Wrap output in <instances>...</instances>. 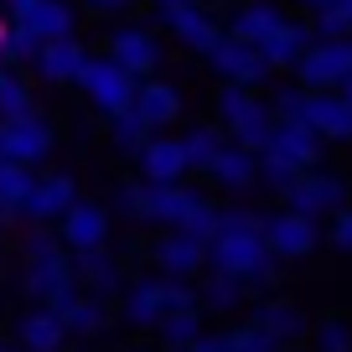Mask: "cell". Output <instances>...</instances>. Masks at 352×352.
I'll list each match as a JSON object with an SVG mask.
<instances>
[{
	"label": "cell",
	"instance_id": "cell-48",
	"mask_svg": "<svg viewBox=\"0 0 352 352\" xmlns=\"http://www.w3.org/2000/svg\"><path fill=\"white\" fill-rule=\"evenodd\" d=\"M300 6H306V11H321V6H337V0H300Z\"/></svg>",
	"mask_w": 352,
	"mask_h": 352
},
{
	"label": "cell",
	"instance_id": "cell-32",
	"mask_svg": "<svg viewBox=\"0 0 352 352\" xmlns=\"http://www.w3.org/2000/svg\"><path fill=\"white\" fill-rule=\"evenodd\" d=\"M16 114H32V83L16 67H0V120H16Z\"/></svg>",
	"mask_w": 352,
	"mask_h": 352
},
{
	"label": "cell",
	"instance_id": "cell-47",
	"mask_svg": "<svg viewBox=\"0 0 352 352\" xmlns=\"http://www.w3.org/2000/svg\"><path fill=\"white\" fill-rule=\"evenodd\" d=\"M6 36H11V26L0 21V67H6Z\"/></svg>",
	"mask_w": 352,
	"mask_h": 352
},
{
	"label": "cell",
	"instance_id": "cell-39",
	"mask_svg": "<svg viewBox=\"0 0 352 352\" xmlns=\"http://www.w3.org/2000/svg\"><path fill=\"white\" fill-rule=\"evenodd\" d=\"M296 166H290V161H280V155H259V182H264V187H270V192H280V197H285V187H290V182H296Z\"/></svg>",
	"mask_w": 352,
	"mask_h": 352
},
{
	"label": "cell",
	"instance_id": "cell-26",
	"mask_svg": "<svg viewBox=\"0 0 352 352\" xmlns=\"http://www.w3.org/2000/svg\"><path fill=\"white\" fill-rule=\"evenodd\" d=\"M202 202V192H192L187 182H166V187H151V223H166V228H182L187 212Z\"/></svg>",
	"mask_w": 352,
	"mask_h": 352
},
{
	"label": "cell",
	"instance_id": "cell-1",
	"mask_svg": "<svg viewBox=\"0 0 352 352\" xmlns=\"http://www.w3.org/2000/svg\"><path fill=\"white\" fill-rule=\"evenodd\" d=\"M208 264L223 270V275H239L243 285H259L275 270V254L264 243V218L249 208H223L218 233L208 243Z\"/></svg>",
	"mask_w": 352,
	"mask_h": 352
},
{
	"label": "cell",
	"instance_id": "cell-46",
	"mask_svg": "<svg viewBox=\"0 0 352 352\" xmlns=\"http://www.w3.org/2000/svg\"><path fill=\"white\" fill-rule=\"evenodd\" d=\"M6 6H11V21H21V16L36 6V0H6Z\"/></svg>",
	"mask_w": 352,
	"mask_h": 352
},
{
	"label": "cell",
	"instance_id": "cell-36",
	"mask_svg": "<svg viewBox=\"0 0 352 352\" xmlns=\"http://www.w3.org/2000/svg\"><path fill=\"white\" fill-rule=\"evenodd\" d=\"M36 52H42V36H36L32 26L11 21V36H6V63H36Z\"/></svg>",
	"mask_w": 352,
	"mask_h": 352
},
{
	"label": "cell",
	"instance_id": "cell-25",
	"mask_svg": "<svg viewBox=\"0 0 352 352\" xmlns=\"http://www.w3.org/2000/svg\"><path fill=\"white\" fill-rule=\"evenodd\" d=\"M73 275H78V290H88V296H109V290H120V280H124L109 249L73 254Z\"/></svg>",
	"mask_w": 352,
	"mask_h": 352
},
{
	"label": "cell",
	"instance_id": "cell-45",
	"mask_svg": "<svg viewBox=\"0 0 352 352\" xmlns=\"http://www.w3.org/2000/svg\"><path fill=\"white\" fill-rule=\"evenodd\" d=\"M182 6H197V0H155V11H161V16H171V11H182Z\"/></svg>",
	"mask_w": 352,
	"mask_h": 352
},
{
	"label": "cell",
	"instance_id": "cell-23",
	"mask_svg": "<svg viewBox=\"0 0 352 352\" xmlns=\"http://www.w3.org/2000/svg\"><path fill=\"white\" fill-rule=\"evenodd\" d=\"M16 342H21L26 352H63L67 327H63V316H57V311L36 306V311H26V316H21V327H16Z\"/></svg>",
	"mask_w": 352,
	"mask_h": 352
},
{
	"label": "cell",
	"instance_id": "cell-30",
	"mask_svg": "<svg viewBox=\"0 0 352 352\" xmlns=\"http://www.w3.org/2000/svg\"><path fill=\"white\" fill-rule=\"evenodd\" d=\"M32 187H36L32 166H21V161H6V155H0V208L21 212V208H26V197H32Z\"/></svg>",
	"mask_w": 352,
	"mask_h": 352
},
{
	"label": "cell",
	"instance_id": "cell-33",
	"mask_svg": "<svg viewBox=\"0 0 352 352\" xmlns=\"http://www.w3.org/2000/svg\"><path fill=\"white\" fill-rule=\"evenodd\" d=\"M182 145H187V161H192V171H212V161H218V151L228 140H223L212 124H197L192 135H182Z\"/></svg>",
	"mask_w": 352,
	"mask_h": 352
},
{
	"label": "cell",
	"instance_id": "cell-51",
	"mask_svg": "<svg viewBox=\"0 0 352 352\" xmlns=\"http://www.w3.org/2000/svg\"><path fill=\"white\" fill-rule=\"evenodd\" d=\"M337 6H342V11H347V26H352V0H337Z\"/></svg>",
	"mask_w": 352,
	"mask_h": 352
},
{
	"label": "cell",
	"instance_id": "cell-12",
	"mask_svg": "<svg viewBox=\"0 0 352 352\" xmlns=\"http://www.w3.org/2000/svg\"><path fill=\"white\" fill-rule=\"evenodd\" d=\"M109 57L130 78H155V67H161V42H155L145 26H124V32L109 36Z\"/></svg>",
	"mask_w": 352,
	"mask_h": 352
},
{
	"label": "cell",
	"instance_id": "cell-31",
	"mask_svg": "<svg viewBox=\"0 0 352 352\" xmlns=\"http://www.w3.org/2000/svg\"><path fill=\"white\" fill-rule=\"evenodd\" d=\"M243 296H249V290H243V280H239V275H223V270H212V280L202 285L197 306H208V311H233Z\"/></svg>",
	"mask_w": 352,
	"mask_h": 352
},
{
	"label": "cell",
	"instance_id": "cell-3",
	"mask_svg": "<svg viewBox=\"0 0 352 352\" xmlns=\"http://www.w3.org/2000/svg\"><path fill=\"white\" fill-rule=\"evenodd\" d=\"M176 306H197L187 280H176V275H145L124 290V316L135 327H161V316H171Z\"/></svg>",
	"mask_w": 352,
	"mask_h": 352
},
{
	"label": "cell",
	"instance_id": "cell-37",
	"mask_svg": "<svg viewBox=\"0 0 352 352\" xmlns=\"http://www.w3.org/2000/svg\"><path fill=\"white\" fill-rule=\"evenodd\" d=\"M311 16H316V21H311L316 42H342V36H352L347 11H342V6H321V11H311Z\"/></svg>",
	"mask_w": 352,
	"mask_h": 352
},
{
	"label": "cell",
	"instance_id": "cell-19",
	"mask_svg": "<svg viewBox=\"0 0 352 352\" xmlns=\"http://www.w3.org/2000/svg\"><path fill=\"white\" fill-rule=\"evenodd\" d=\"M280 26H285L280 6H270V0H249V6H239V11H233L228 36H239V42H249V47H264Z\"/></svg>",
	"mask_w": 352,
	"mask_h": 352
},
{
	"label": "cell",
	"instance_id": "cell-50",
	"mask_svg": "<svg viewBox=\"0 0 352 352\" xmlns=\"http://www.w3.org/2000/svg\"><path fill=\"white\" fill-rule=\"evenodd\" d=\"M0 352H26V347H21V342H0Z\"/></svg>",
	"mask_w": 352,
	"mask_h": 352
},
{
	"label": "cell",
	"instance_id": "cell-5",
	"mask_svg": "<svg viewBox=\"0 0 352 352\" xmlns=\"http://www.w3.org/2000/svg\"><path fill=\"white\" fill-rule=\"evenodd\" d=\"M78 290V275H73V259L57 249H42V254H26V296L42 300V306H63L67 296Z\"/></svg>",
	"mask_w": 352,
	"mask_h": 352
},
{
	"label": "cell",
	"instance_id": "cell-38",
	"mask_svg": "<svg viewBox=\"0 0 352 352\" xmlns=\"http://www.w3.org/2000/svg\"><path fill=\"white\" fill-rule=\"evenodd\" d=\"M311 352H352V321H342V316L321 321L316 327V347Z\"/></svg>",
	"mask_w": 352,
	"mask_h": 352
},
{
	"label": "cell",
	"instance_id": "cell-6",
	"mask_svg": "<svg viewBox=\"0 0 352 352\" xmlns=\"http://www.w3.org/2000/svg\"><path fill=\"white\" fill-rule=\"evenodd\" d=\"M285 208L290 212H306V218H321V212H337L347 208V176L337 171H300L296 182L285 187Z\"/></svg>",
	"mask_w": 352,
	"mask_h": 352
},
{
	"label": "cell",
	"instance_id": "cell-34",
	"mask_svg": "<svg viewBox=\"0 0 352 352\" xmlns=\"http://www.w3.org/2000/svg\"><path fill=\"white\" fill-rule=\"evenodd\" d=\"M223 342H228L233 352H285V342L270 337L259 321H239V327H228V331H223Z\"/></svg>",
	"mask_w": 352,
	"mask_h": 352
},
{
	"label": "cell",
	"instance_id": "cell-44",
	"mask_svg": "<svg viewBox=\"0 0 352 352\" xmlns=\"http://www.w3.org/2000/svg\"><path fill=\"white\" fill-rule=\"evenodd\" d=\"M130 0H88V11H124Z\"/></svg>",
	"mask_w": 352,
	"mask_h": 352
},
{
	"label": "cell",
	"instance_id": "cell-14",
	"mask_svg": "<svg viewBox=\"0 0 352 352\" xmlns=\"http://www.w3.org/2000/svg\"><path fill=\"white\" fill-rule=\"evenodd\" d=\"M155 264H161V275H176V280L197 275L202 264H208V239H197V233H187V228H171L155 243Z\"/></svg>",
	"mask_w": 352,
	"mask_h": 352
},
{
	"label": "cell",
	"instance_id": "cell-52",
	"mask_svg": "<svg viewBox=\"0 0 352 352\" xmlns=\"http://www.w3.org/2000/svg\"><path fill=\"white\" fill-rule=\"evenodd\" d=\"M11 218H16V212H11V208H0V223H11Z\"/></svg>",
	"mask_w": 352,
	"mask_h": 352
},
{
	"label": "cell",
	"instance_id": "cell-35",
	"mask_svg": "<svg viewBox=\"0 0 352 352\" xmlns=\"http://www.w3.org/2000/svg\"><path fill=\"white\" fill-rule=\"evenodd\" d=\"M151 135H155V130H151V124H145V120H140V114H135V109L114 114V145H120L124 155H140Z\"/></svg>",
	"mask_w": 352,
	"mask_h": 352
},
{
	"label": "cell",
	"instance_id": "cell-11",
	"mask_svg": "<svg viewBox=\"0 0 352 352\" xmlns=\"http://www.w3.org/2000/svg\"><path fill=\"white\" fill-rule=\"evenodd\" d=\"M140 161V176L151 182V187H166V182H187L192 161H187V145L176 140V135H151L145 140V151L135 155Z\"/></svg>",
	"mask_w": 352,
	"mask_h": 352
},
{
	"label": "cell",
	"instance_id": "cell-27",
	"mask_svg": "<svg viewBox=\"0 0 352 352\" xmlns=\"http://www.w3.org/2000/svg\"><path fill=\"white\" fill-rule=\"evenodd\" d=\"M21 26H32L42 42H63V36H73V6L67 0H36L32 11L21 16Z\"/></svg>",
	"mask_w": 352,
	"mask_h": 352
},
{
	"label": "cell",
	"instance_id": "cell-49",
	"mask_svg": "<svg viewBox=\"0 0 352 352\" xmlns=\"http://www.w3.org/2000/svg\"><path fill=\"white\" fill-rule=\"evenodd\" d=\"M337 94H342V99L352 104V78H342V88H337Z\"/></svg>",
	"mask_w": 352,
	"mask_h": 352
},
{
	"label": "cell",
	"instance_id": "cell-7",
	"mask_svg": "<svg viewBox=\"0 0 352 352\" xmlns=\"http://www.w3.org/2000/svg\"><path fill=\"white\" fill-rule=\"evenodd\" d=\"M47 151H52V124H47L36 109L16 114V120H0V155H6V161L36 166Z\"/></svg>",
	"mask_w": 352,
	"mask_h": 352
},
{
	"label": "cell",
	"instance_id": "cell-13",
	"mask_svg": "<svg viewBox=\"0 0 352 352\" xmlns=\"http://www.w3.org/2000/svg\"><path fill=\"white\" fill-rule=\"evenodd\" d=\"M300 120H306L321 140H331V145L352 140V104L342 99L337 88H327V94H306V114H300Z\"/></svg>",
	"mask_w": 352,
	"mask_h": 352
},
{
	"label": "cell",
	"instance_id": "cell-17",
	"mask_svg": "<svg viewBox=\"0 0 352 352\" xmlns=\"http://www.w3.org/2000/svg\"><path fill=\"white\" fill-rule=\"evenodd\" d=\"M88 67V52L78 36H63V42H42V52H36V73L47 78V83H78Z\"/></svg>",
	"mask_w": 352,
	"mask_h": 352
},
{
	"label": "cell",
	"instance_id": "cell-21",
	"mask_svg": "<svg viewBox=\"0 0 352 352\" xmlns=\"http://www.w3.org/2000/svg\"><path fill=\"white\" fill-rule=\"evenodd\" d=\"M63 316L67 337H99L104 321H109V306H104V296H88V290H73V296L63 300V306H47Z\"/></svg>",
	"mask_w": 352,
	"mask_h": 352
},
{
	"label": "cell",
	"instance_id": "cell-10",
	"mask_svg": "<svg viewBox=\"0 0 352 352\" xmlns=\"http://www.w3.org/2000/svg\"><path fill=\"white\" fill-rule=\"evenodd\" d=\"M57 228H63V243H67L73 254H94V249H104V243H109V228H114V223H109V208L78 197Z\"/></svg>",
	"mask_w": 352,
	"mask_h": 352
},
{
	"label": "cell",
	"instance_id": "cell-40",
	"mask_svg": "<svg viewBox=\"0 0 352 352\" xmlns=\"http://www.w3.org/2000/svg\"><path fill=\"white\" fill-rule=\"evenodd\" d=\"M120 212H124V218H151V182H130V187H120Z\"/></svg>",
	"mask_w": 352,
	"mask_h": 352
},
{
	"label": "cell",
	"instance_id": "cell-20",
	"mask_svg": "<svg viewBox=\"0 0 352 352\" xmlns=\"http://www.w3.org/2000/svg\"><path fill=\"white\" fill-rule=\"evenodd\" d=\"M166 26L176 32V42H187L192 52H202V57H208L212 42L223 36V26L212 21V11L202 6V0H197V6H182V11H171V16H166Z\"/></svg>",
	"mask_w": 352,
	"mask_h": 352
},
{
	"label": "cell",
	"instance_id": "cell-43",
	"mask_svg": "<svg viewBox=\"0 0 352 352\" xmlns=\"http://www.w3.org/2000/svg\"><path fill=\"white\" fill-rule=\"evenodd\" d=\"M187 352H233V347L223 342V331H218V337H197V342H192Z\"/></svg>",
	"mask_w": 352,
	"mask_h": 352
},
{
	"label": "cell",
	"instance_id": "cell-15",
	"mask_svg": "<svg viewBox=\"0 0 352 352\" xmlns=\"http://www.w3.org/2000/svg\"><path fill=\"white\" fill-rule=\"evenodd\" d=\"M321 145H327V140H321L306 120H280L275 124V140H270V151H264V155H280V161H290L296 171H311L316 155H321Z\"/></svg>",
	"mask_w": 352,
	"mask_h": 352
},
{
	"label": "cell",
	"instance_id": "cell-8",
	"mask_svg": "<svg viewBox=\"0 0 352 352\" xmlns=\"http://www.w3.org/2000/svg\"><path fill=\"white\" fill-rule=\"evenodd\" d=\"M316 218H306V212H290V208H280V212H270L264 218V243H270V254L275 259H306L311 249H316Z\"/></svg>",
	"mask_w": 352,
	"mask_h": 352
},
{
	"label": "cell",
	"instance_id": "cell-4",
	"mask_svg": "<svg viewBox=\"0 0 352 352\" xmlns=\"http://www.w3.org/2000/svg\"><path fill=\"white\" fill-rule=\"evenodd\" d=\"M78 88H83L88 99H94V109H104L114 120V114L135 109V88H140V78H130L114 57H88L83 78H78Z\"/></svg>",
	"mask_w": 352,
	"mask_h": 352
},
{
	"label": "cell",
	"instance_id": "cell-2",
	"mask_svg": "<svg viewBox=\"0 0 352 352\" xmlns=\"http://www.w3.org/2000/svg\"><path fill=\"white\" fill-rule=\"evenodd\" d=\"M218 120H223V130L233 135V145H243V151H270V140H275V109L254 94V88H243V83H228L218 94Z\"/></svg>",
	"mask_w": 352,
	"mask_h": 352
},
{
	"label": "cell",
	"instance_id": "cell-18",
	"mask_svg": "<svg viewBox=\"0 0 352 352\" xmlns=\"http://www.w3.org/2000/svg\"><path fill=\"white\" fill-rule=\"evenodd\" d=\"M135 114H140L151 130H166V124L182 120V94L171 83H155V78H140L135 88Z\"/></svg>",
	"mask_w": 352,
	"mask_h": 352
},
{
	"label": "cell",
	"instance_id": "cell-28",
	"mask_svg": "<svg viewBox=\"0 0 352 352\" xmlns=\"http://www.w3.org/2000/svg\"><path fill=\"white\" fill-rule=\"evenodd\" d=\"M161 347H171V352H187L192 342L202 337V306H176L171 316H161Z\"/></svg>",
	"mask_w": 352,
	"mask_h": 352
},
{
	"label": "cell",
	"instance_id": "cell-16",
	"mask_svg": "<svg viewBox=\"0 0 352 352\" xmlns=\"http://www.w3.org/2000/svg\"><path fill=\"white\" fill-rule=\"evenodd\" d=\"M78 202V187H73V176H42L32 187V197H26V218L32 223H63L67 208Z\"/></svg>",
	"mask_w": 352,
	"mask_h": 352
},
{
	"label": "cell",
	"instance_id": "cell-41",
	"mask_svg": "<svg viewBox=\"0 0 352 352\" xmlns=\"http://www.w3.org/2000/svg\"><path fill=\"white\" fill-rule=\"evenodd\" d=\"M306 94L311 88H280L275 94V104H270V109H275V120H300V114H306Z\"/></svg>",
	"mask_w": 352,
	"mask_h": 352
},
{
	"label": "cell",
	"instance_id": "cell-42",
	"mask_svg": "<svg viewBox=\"0 0 352 352\" xmlns=\"http://www.w3.org/2000/svg\"><path fill=\"white\" fill-rule=\"evenodd\" d=\"M327 239H331V249H337V254H352V202L331 212V233H327Z\"/></svg>",
	"mask_w": 352,
	"mask_h": 352
},
{
	"label": "cell",
	"instance_id": "cell-22",
	"mask_svg": "<svg viewBox=\"0 0 352 352\" xmlns=\"http://www.w3.org/2000/svg\"><path fill=\"white\" fill-rule=\"evenodd\" d=\"M212 182H218L223 192H249L254 182H259V151H243V145H223L218 161H212Z\"/></svg>",
	"mask_w": 352,
	"mask_h": 352
},
{
	"label": "cell",
	"instance_id": "cell-29",
	"mask_svg": "<svg viewBox=\"0 0 352 352\" xmlns=\"http://www.w3.org/2000/svg\"><path fill=\"white\" fill-rule=\"evenodd\" d=\"M254 321H259L270 337H280V342H296L300 331H306V316H300L290 300H264V306L254 311Z\"/></svg>",
	"mask_w": 352,
	"mask_h": 352
},
{
	"label": "cell",
	"instance_id": "cell-24",
	"mask_svg": "<svg viewBox=\"0 0 352 352\" xmlns=\"http://www.w3.org/2000/svg\"><path fill=\"white\" fill-rule=\"evenodd\" d=\"M311 47H316V32H311V26H300V21H285L270 42L259 47V52H264V63H270V67H290V73H296L300 57H306Z\"/></svg>",
	"mask_w": 352,
	"mask_h": 352
},
{
	"label": "cell",
	"instance_id": "cell-9",
	"mask_svg": "<svg viewBox=\"0 0 352 352\" xmlns=\"http://www.w3.org/2000/svg\"><path fill=\"white\" fill-rule=\"evenodd\" d=\"M208 63L218 67V78H228V83H243V88H254V83H264V78H270V63H264L259 47L239 42V36H228V32L212 42Z\"/></svg>",
	"mask_w": 352,
	"mask_h": 352
}]
</instances>
